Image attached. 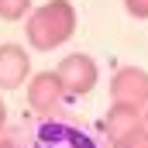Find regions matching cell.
I'll list each match as a JSON object with an SVG mask.
<instances>
[{
    "mask_svg": "<svg viewBox=\"0 0 148 148\" xmlns=\"http://www.w3.org/2000/svg\"><path fill=\"white\" fill-rule=\"evenodd\" d=\"M24 35L35 52H55L76 35V7L69 0H48L41 7H31Z\"/></svg>",
    "mask_w": 148,
    "mask_h": 148,
    "instance_id": "6da1fadb",
    "label": "cell"
},
{
    "mask_svg": "<svg viewBox=\"0 0 148 148\" xmlns=\"http://www.w3.org/2000/svg\"><path fill=\"white\" fill-rule=\"evenodd\" d=\"M55 76H59V86H62L66 97H86V93L97 86L100 69H97V62H93L86 52H73V55H66V59L59 62Z\"/></svg>",
    "mask_w": 148,
    "mask_h": 148,
    "instance_id": "7a4b0ae2",
    "label": "cell"
},
{
    "mask_svg": "<svg viewBox=\"0 0 148 148\" xmlns=\"http://www.w3.org/2000/svg\"><path fill=\"white\" fill-rule=\"evenodd\" d=\"M110 103H124L134 110L148 103V73L141 66H121L110 76Z\"/></svg>",
    "mask_w": 148,
    "mask_h": 148,
    "instance_id": "3957f363",
    "label": "cell"
},
{
    "mask_svg": "<svg viewBox=\"0 0 148 148\" xmlns=\"http://www.w3.org/2000/svg\"><path fill=\"white\" fill-rule=\"evenodd\" d=\"M62 86H59V76L55 69H45V73H35L31 83H28V107L38 114V117H48V114L59 110L62 103Z\"/></svg>",
    "mask_w": 148,
    "mask_h": 148,
    "instance_id": "277c9868",
    "label": "cell"
},
{
    "mask_svg": "<svg viewBox=\"0 0 148 148\" xmlns=\"http://www.w3.org/2000/svg\"><path fill=\"white\" fill-rule=\"evenodd\" d=\"M31 76V55L24 45L3 41L0 45V90H17Z\"/></svg>",
    "mask_w": 148,
    "mask_h": 148,
    "instance_id": "5b68a950",
    "label": "cell"
},
{
    "mask_svg": "<svg viewBox=\"0 0 148 148\" xmlns=\"http://www.w3.org/2000/svg\"><path fill=\"white\" fill-rule=\"evenodd\" d=\"M31 148H93V141L73 124L48 121V124H41L35 131V145Z\"/></svg>",
    "mask_w": 148,
    "mask_h": 148,
    "instance_id": "8992f818",
    "label": "cell"
},
{
    "mask_svg": "<svg viewBox=\"0 0 148 148\" xmlns=\"http://www.w3.org/2000/svg\"><path fill=\"white\" fill-rule=\"evenodd\" d=\"M138 124H141V110L124 107V103H110V114H107V138H110V145L121 134H127L131 127H138Z\"/></svg>",
    "mask_w": 148,
    "mask_h": 148,
    "instance_id": "52a82bcc",
    "label": "cell"
},
{
    "mask_svg": "<svg viewBox=\"0 0 148 148\" xmlns=\"http://www.w3.org/2000/svg\"><path fill=\"white\" fill-rule=\"evenodd\" d=\"M31 0H0V21H24Z\"/></svg>",
    "mask_w": 148,
    "mask_h": 148,
    "instance_id": "ba28073f",
    "label": "cell"
},
{
    "mask_svg": "<svg viewBox=\"0 0 148 148\" xmlns=\"http://www.w3.org/2000/svg\"><path fill=\"white\" fill-rule=\"evenodd\" d=\"M114 148H148V127L145 124H138V127H131L127 134H121Z\"/></svg>",
    "mask_w": 148,
    "mask_h": 148,
    "instance_id": "9c48e42d",
    "label": "cell"
},
{
    "mask_svg": "<svg viewBox=\"0 0 148 148\" xmlns=\"http://www.w3.org/2000/svg\"><path fill=\"white\" fill-rule=\"evenodd\" d=\"M124 10L138 21H148V0H124Z\"/></svg>",
    "mask_w": 148,
    "mask_h": 148,
    "instance_id": "30bf717a",
    "label": "cell"
},
{
    "mask_svg": "<svg viewBox=\"0 0 148 148\" xmlns=\"http://www.w3.org/2000/svg\"><path fill=\"white\" fill-rule=\"evenodd\" d=\"M7 124V107H3V100H0V127Z\"/></svg>",
    "mask_w": 148,
    "mask_h": 148,
    "instance_id": "8fae6325",
    "label": "cell"
},
{
    "mask_svg": "<svg viewBox=\"0 0 148 148\" xmlns=\"http://www.w3.org/2000/svg\"><path fill=\"white\" fill-rule=\"evenodd\" d=\"M0 148H17V145H14L10 138H0Z\"/></svg>",
    "mask_w": 148,
    "mask_h": 148,
    "instance_id": "7c38bea8",
    "label": "cell"
},
{
    "mask_svg": "<svg viewBox=\"0 0 148 148\" xmlns=\"http://www.w3.org/2000/svg\"><path fill=\"white\" fill-rule=\"evenodd\" d=\"M141 124H145V127H148V103H145V107H141Z\"/></svg>",
    "mask_w": 148,
    "mask_h": 148,
    "instance_id": "4fadbf2b",
    "label": "cell"
}]
</instances>
